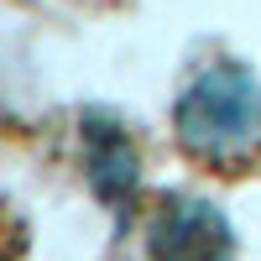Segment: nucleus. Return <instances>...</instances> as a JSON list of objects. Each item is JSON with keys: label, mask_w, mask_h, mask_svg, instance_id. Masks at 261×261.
Returning <instances> with one entry per match:
<instances>
[{"label": "nucleus", "mask_w": 261, "mask_h": 261, "mask_svg": "<svg viewBox=\"0 0 261 261\" xmlns=\"http://www.w3.org/2000/svg\"><path fill=\"white\" fill-rule=\"evenodd\" d=\"M172 136L193 167L246 178L261 167V79L235 58H214L172 105Z\"/></svg>", "instance_id": "nucleus-1"}, {"label": "nucleus", "mask_w": 261, "mask_h": 261, "mask_svg": "<svg viewBox=\"0 0 261 261\" xmlns=\"http://www.w3.org/2000/svg\"><path fill=\"white\" fill-rule=\"evenodd\" d=\"M146 261H235V230L199 193H162L146 209Z\"/></svg>", "instance_id": "nucleus-2"}, {"label": "nucleus", "mask_w": 261, "mask_h": 261, "mask_svg": "<svg viewBox=\"0 0 261 261\" xmlns=\"http://www.w3.org/2000/svg\"><path fill=\"white\" fill-rule=\"evenodd\" d=\"M84 172L99 193V204L110 209H130L141 183V157H136V136L115 120V115H84Z\"/></svg>", "instance_id": "nucleus-3"}]
</instances>
